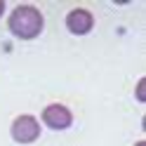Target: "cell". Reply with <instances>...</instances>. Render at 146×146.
Here are the masks:
<instances>
[{"mask_svg":"<svg viewBox=\"0 0 146 146\" xmlns=\"http://www.w3.org/2000/svg\"><path fill=\"white\" fill-rule=\"evenodd\" d=\"M132 146H146V141H144V139H139V141H134Z\"/></svg>","mask_w":146,"mask_h":146,"instance_id":"52a82bcc","label":"cell"},{"mask_svg":"<svg viewBox=\"0 0 146 146\" xmlns=\"http://www.w3.org/2000/svg\"><path fill=\"white\" fill-rule=\"evenodd\" d=\"M7 29L17 40H35L45 31V17L35 5L19 3L7 17Z\"/></svg>","mask_w":146,"mask_h":146,"instance_id":"6da1fadb","label":"cell"},{"mask_svg":"<svg viewBox=\"0 0 146 146\" xmlns=\"http://www.w3.org/2000/svg\"><path fill=\"white\" fill-rule=\"evenodd\" d=\"M5 12H7V3H5V0H0V19L5 17Z\"/></svg>","mask_w":146,"mask_h":146,"instance_id":"8992f818","label":"cell"},{"mask_svg":"<svg viewBox=\"0 0 146 146\" xmlns=\"http://www.w3.org/2000/svg\"><path fill=\"white\" fill-rule=\"evenodd\" d=\"M64 24H66V31L71 35H87L94 29V14L85 7H73V10L66 12Z\"/></svg>","mask_w":146,"mask_h":146,"instance_id":"277c9868","label":"cell"},{"mask_svg":"<svg viewBox=\"0 0 146 146\" xmlns=\"http://www.w3.org/2000/svg\"><path fill=\"white\" fill-rule=\"evenodd\" d=\"M40 134H42V125H40L38 118L31 115V113L17 115L14 120H12V125H10V137H12V141L21 144V146L35 144V141L40 139Z\"/></svg>","mask_w":146,"mask_h":146,"instance_id":"7a4b0ae2","label":"cell"},{"mask_svg":"<svg viewBox=\"0 0 146 146\" xmlns=\"http://www.w3.org/2000/svg\"><path fill=\"white\" fill-rule=\"evenodd\" d=\"M134 97H137V102H139V104H144V102H146V97H144V80H139V83H137Z\"/></svg>","mask_w":146,"mask_h":146,"instance_id":"5b68a950","label":"cell"},{"mask_svg":"<svg viewBox=\"0 0 146 146\" xmlns=\"http://www.w3.org/2000/svg\"><path fill=\"white\" fill-rule=\"evenodd\" d=\"M40 125H45L47 130L52 132H64L73 125V111L66 106V104H59V102H52L47 104L40 111Z\"/></svg>","mask_w":146,"mask_h":146,"instance_id":"3957f363","label":"cell"}]
</instances>
